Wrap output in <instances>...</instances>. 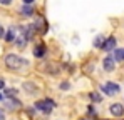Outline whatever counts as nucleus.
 <instances>
[{
    "label": "nucleus",
    "mask_w": 124,
    "mask_h": 120,
    "mask_svg": "<svg viewBox=\"0 0 124 120\" xmlns=\"http://www.w3.org/2000/svg\"><path fill=\"white\" fill-rule=\"evenodd\" d=\"M101 92H102L104 95L114 97V95H117V93L121 92V87H119L116 82H106V83L101 85Z\"/></svg>",
    "instance_id": "7ed1b4c3"
},
{
    "label": "nucleus",
    "mask_w": 124,
    "mask_h": 120,
    "mask_svg": "<svg viewBox=\"0 0 124 120\" xmlns=\"http://www.w3.org/2000/svg\"><path fill=\"white\" fill-rule=\"evenodd\" d=\"M45 53H47V47H45V43H44V42L35 43V47H34V57H35V59H44Z\"/></svg>",
    "instance_id": "20e7f679"
},
{
    "label": "nucleus",
    "mask_w": 124,
    "mask_h": 120,
    "mask_svg": "<svg viewBox=\"0 0 124 120\" xmlns=\"http://www.w3.org/2000/svg\"><path fill=\"white\" fill-rule=\"evenodd\" d=\"M20 13L23 17H32V15H34V7H32V5H23L20 8Z\"/></svg>",
    "instance_id": "9b49d317"
},
{
    "label": "nucleus",
    "mask_w": 124,
    "mask_h": 120,
    "mask_svg": "<svg viewBox=\"0 0 124 120\" xmlns=\"http://www.w3.org/2000/svg\"><path fill=\"white\" fill-rule=\"evenodd\" d=\"M35 0H23V5H32Z\"/></svg>",
    "instance_id": "aec40b11"
},
{
    "label": "nucleus",
    "mask_w": 124,
    "mask_h": 120,
    "mask_svg": "<svg viewBox=\"0 0 124 120\" xmlns=\"http://www.w3.org/2000/svg\"><path fill=\"white\" fill-rule=\"evenodd\" d=\"M12 0H0V5H10Z\"/></svg>",
    "instance_id": "6ab92c4d"
},
{
    "label": "nucleus",
    "mask_w": 124,
    "mask_h": 120,
    "mask_svg": "<svg viewBox=\"0 0 124 120\" xmlns=\"http://www.w3.org/2000/svg\"><path fill=\"white\" fill-rule=\"evenodd\" d=\"M102 68L106 72H114V68H116V60L112 55H107V57H104L102 60Z\"/></svg>",
    "instance_id": "39448f33"
},
{
    "label": "nucleus",
    "mask_w": 124,
    "mask_h": 120,
    "mask_svg": "<svg viewBox=\"0 0 124 120\" xmlns=\"http://www.w3.org/2000/svg\"><path fill=\"white\" fill-rule=\"evenodd\" d=\"M2 100H3V93H0V102H2Z\"/></svg>",
    "instance_id": "b1692460"
},
{
    "label": "nucleus",
    "mask_w": 124,
    "mask_h": 120,
    "mask_svg": "<svg viewBox=\"0 0 124 120\" xmlns=\"http://www.w3.org/2000/svg\"><path fill=\"white\" fill-rule=\"evenodd\" d=\"M89 99L92 100V102H96V103H101V102H102V97H101L99 93H96V92L89 93Z\"/></svg>",
    "instance_id": "dca6fc26"
},
{
    "label": "nucleus",
    "mask_w": 124,
    "mask_h": 120,
    "mask_svg": "<svg viewBox=\"0 0 124 120\" xmlns=\"http://www.w3.org/2000/svg\"><path fill=\"white\" fill-rule=\"evenodd\" d=\"M2 37H5V30H3V27L0 25V39H2Z\"/></svg>",
    "instance_id": "412c9836"
},
{
    "label": "nucleus",
    "mask_w": 124,
    "mask_h": 120,
    "mask_svg": "<svg viewBox=\"0 0 124 120\" xmlns=\"http://www.w3.org/2000/svg\"><path fill=\"white\" fill-rule=\"evenodd\" d=\"M25 43H27V39H25V37L22 35L20 30H19V37L15 39V45H17L19 48H23V47H25Z\"/></svg>",
    "instance_id": "ddd939ff"
},
{
    "label": "nucleus",
    "mask_w": 124,
    "mask_h": 120,
    "mask_svg": "<svg viewBox=\"0 0 124 120\" xmlns=\"http://www.w3.org/2000/svg\"><path fill=\"white\" fill-rule=\"evenodd\" d=\"M22 88H23L29 95H37V93H39V87H37L35 83H32V82H25V83L22 85Z\"/></svg>",
    "instance_id": "6e6552de"
},
{
    "label": "nucleus",
    "mask_w": 124,
    "mask_h": 120,
    "mask_svg": "<svg viewBox=\"0 0 124 120\" xmlns=\"http://www.w3.org/2000/svg\"><path fill=\"white\" fill-rule=\"evenodd\" d=\"M109 112L112 117H124V105L123 103H112L109 107Z\"/></svg>",
    "instance_id": "0eeeda50"
},
{
    "label": "nucleus",
    "mask_w": 124,
    "mask_h": 120,
    "mask_svg": "<svg viewBox=\"0 0 124 120\" xmlns=\"http://www.w3.org/2000/svg\"><path fill=\"white\" fill-rule=\"evenodd\" d=\"M17 93H19V90H17V88H5V93H3V95H5L7 99H15V97H17Z\"/></svg>",
    "instance_id": "4468645a"
},
{
    "label": "nucleus",
    "mask_w": 124,
    "mask_h": 120,
    "mask_svg": "<svg viewBox=\"0 0 124 120\" xmlns=\"http://www.w3.org/2000/svg\"><path fill=\"white\" fill-rule=\"evenodd\" d=\"M92 45H94L96 48H102V45H104V37H102V35H97V37L94 39V42H92Z\"/></svg>",
    "instance_id": "2eb2a0df"
},
{
    "label": "nucleus",
    "mask_w": 124,
    "mask_h": 120,
    "mask_svg": "<svg viewBox=\"0 0 124 120\" xmlns=\"http://www.w3.org/2000/svg\"><path fill=\"white\" fill-rule=\"evenodd\" d=\"M34 107H35L37 112H42V113L49 115V113L55 108V102H54L52 99H42V100H37Z\"/></svg>",
    "instance_id": "f03ea898"
},
{
    "label": "nucleus",
    "mask_w": 124,
    "mask_h": 120,
    "mask_svg": "<svg viewBox=\"0 0 124 120\" xmlns=\"http://www.w3.org/2000/svg\"><path fill=\"white\" fill-rule=\"evenodd\" d=\"M5 105H7V108H19V107H22L20 100H17V99H7Z\"/></svg>",
    "instance_id": "9d476101"
},
{
    "label": "nucleus",
    "mask_w": 124,
    "mask_h": 120,
    "mask_svg": "<svg viewBox=\"0 0 124 120\" xmlns=\"http://www.w3.org/2000/svg\"><path fill=\"white\" fill-rule=\"evenodd\" d=\"M3 62H5V67L8 70H23V68L30 67V62L17 53H7Z\"/></svg>",
    "instance_id": "f257e3e1"
},
{
    "label": "nucleus",
    "mask_w": 124,
    "mask_h": 120,
    "mask_svg": "<svg viewBox=\"0 0 124 120\" xmlns=\"http://www.w3.org/2000/svg\"><path fill=\"white\" fill-rule=\"evenodd\" d=\"M112 57H114L116 62H124V48H116Z\"/></svg>",
    "instance_id": "f8f14e48"
},
{
    "label": "nucleus",
    "mask_w": 124,
    "mask_h": 120,
    "mask_svg": "<svg viewBox=\"0 0 124 120\" xmlns=\"http://www.w3.org/2000/svg\"><path fill=\"white\" fill-rule=\"evenodd\" d=\"M2 88H5V80L3 79H0V90H2Z\"/></svg>",
    "instance_id": "4be33fe9"
},
{
    "label": "nucleus",
    "mask_w": 124,
    "mask_h": 120,
    "mask_svg": "<svg viewBox=\"0 0 124 120\" xmlns=\"http://www.w3.org/2000/svg\"><path fill=\"white\" fill-rule=\"evenodd\" d=\"M116 37L114 35H111V37H107V39L104 40V45H102V50L104 52H114L116 50Z\"/></svg>",
    "instance_id": "423d86ee"
},
{
    "label": "nucleus",
    "mask_w": 124,
    "mask_h": 120,
    "mask_svg": "<svg viewBox=\"0 0 124 120\" xmlns=\"http://www.w3.org/2000/svg\"><path fill=\"white\" fill-rule=\"evenodd\" d=\"M87 113H89V117H97L96 107H94V105H89V107H87Z\"/></svg>",
    "instance_id": "f3484780"
},
{
    "label": "nucleus",
    "mask_w": 124,
    "mask_h": 120,
    "mask_svg": "<svg viewBox=\"0 0 124 120\" xmlns=\"http://www.w3.org/2000/svg\"><path fill=\"white\" fill-rule=\"evenodd\" d=\"M17 32H19V28L10 27L8 32L5 33V42H15V39H17Z\"/></svg>",
    "instance_id": "1a4fd4ad"
},
{
    "label": "nucleus",
    "mask_w": 124,
    "mask_h": 120,
    "mask_svg": "<svg viewBox=\"0 0 124 120\" xmlns=\"http://www.w3.org/2000/svg\"><path fill=\"white\" fill-rule=\"evenodd\" d=\"M0 120H5V112L0 108Z\"/></svg>",
    "instance_id": "5701e85b"
},
{
    "label": "nucleus",
    "mask_w": 124,
    "mask_h": 120,
    "mask_svg": "<svg viewBox=\"0 0 124 120\" xmlns=\"http://www.w3.org/2000/svg\"><path fill=\"white\" fill-rule=\"evenodd\" d=\"M67 88H70V83H69V82H62L61 83V90H67Z\"/></svg>",
    "instance_id": "a211bd4d"
}]
</instances>
